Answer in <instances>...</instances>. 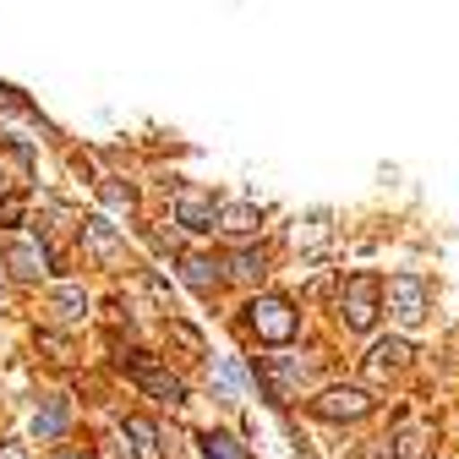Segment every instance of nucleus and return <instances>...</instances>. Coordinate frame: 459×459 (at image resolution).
<instances>
[{
	"label": "nucleus",
	"instance_id": "obj_1",
	"mask_svg": "<svg viewBox=\"0 0 459 459\" xmlns=\"http://www.w3.org/2000/svg\"><path fill=\"white\" fill-rule=\"evenodd\" d=\"M377 301H383V279L377 273H351V284H344L339 296V317L351 333H367L377 323Z\"/></svg>",
	"mask_w": 459,
	"mask_h": 459
},
{
	"label": "nucleus",
	"instance_id": "obj_2",
	"mask_svg": "<svg viewBox=\"0 0 459 459\" xmlns=\"http://www.w3.org/2000/svg\"><path fill=\"white\" fill-rule=\"evenodd\" d=\"M247 323H252V333H257L263 344H290L296 328H301L296 307L284 301V296H257V301L247 307Z\"/></svg>",
	"mask_w": 459,
	"mask_h": 459
},
{
	"label": "nucleus",
	"instance_id": "obj_3",
	"mask_svg": "<svg viewBox=\"0 0 459 459\" xmlns=\"http://www.w3.org/2000/svg\"><path fill=\"white\" fill-rule=\"evenodd\" d=\"M367 411H372V394L356 383H333L312 399V416H323V421H361Z\"/></svg>",
	"mask_w": 459,
	"mask_h": 459
},
{
	"label": "nucleus",
	"instance_id": "obj_4",
	"mask_svg": "<svg viewBox=\"0 0 459 459\" xmlns=\"http://www.w3.org/2000/svg\"><path fill=\"white\" fill-rule=\"evenodd\" d=\"M126 367H132V377L153 394V399H164V405H186V383L176 377V372H164L148 351H132V356H121Z\"/></svg>",
	"mask_w": 459,
	"mask_h": 459
},
{
	"label": "nucleus",
	"instance_id": "obj_5",
	"mask_svg": "<svg viewBox=\"0 0 459 459\" xmlns=\"http://www.w3.org/2000/svg\"><path fill=\"white\" fill-rule=\"evenodd\" d=\"M383 296H388V312L399 323H421L427 317V279L421 273H394L383 284Z\"/></svg>",
	"mask_w": 459,
	"mask_h": 459
},
{
	"label": "nucleus",
	"instance_id": "obj_6",
	"mask_svg": "<svg viewBox=\"0 0 459 459\" xmlns=\"http://www.w3.org/2000/svg\"><path fill=\"white\" fill-rule=\"evenodd\" d=\"M6 268H12L17 279H44V273H49V247H44L39 236H12Z\"/></svg>",
	"mask_w": 459,
	"mask_h": 459
},
{
	"label": "nucleus",
	"instance_id": "obj_7",
	"mask_svg": "<svg viewBox=\"0 0 459 459\" xmlns=\"http://www.w3.org/2000/svg\"><path fill=\"white\" fill-rule=\"evenodd\" d=\"M219 213H224V208H219L203 186H181V192H176V219H181L186 230H213Z\"/></svg>",
	"mask_w": 459,
	"mask_h": 459
},
{
	"label": "nucleus",
	"instance_id": "obj_8",
	"mask_svg": "<svg viewBox=\"0 0 459 459\" xmlns=\"http://www.w3.org/2000/svg\"><path fill=\"white\" fill-rule=\"evenodd\" d=\"M82 241L99 263H121V236H115L109 219H82Z\"/></svg>",
	"mask_w": 459,
	"mask_h": 459
},
{
	"label": "nucleus",
	"instance_id": "obj_9",
	"mask_svg": "<svg viewBox=\"0 0 459 459\" xmlns=\"http://www.w3.org/2000/svg\"><path fill=\"white\" fill-rule=\"evenodd\" d=\"M66 421H72V405H66V394H55V399H44V411L33 416V437L55 443V437L66 432Z\"/></svg>",
	"mask_w": 459,
	"mask_h": 459
},
{
	"label": "nucleus",
	"instance_id": "obj_10",
	"mask_svg": "<svg viewBox=\"0 0 459 459\" xmlns=\"http://www.w3.org/2000/svg\"><path fill=\"white\" fill-rule=\"evenodd\" d=\"M126 448H132V459H164L159 427L148 416H126Z\"/></svg>",
	"mask_w": 459,
	"mask_h": 459
},
{
	"label": "nucleus",
	"instance_id": "obj_11",
	"mask_svg": "<svg viewBox=\"0 0 459 459\" xmlns=\"http://www.w3.org/2000/svg\"><path fill=\"white\" fill-rule=\"evenodd\" d=\"M388 454H394V459H427V454H432V427H421V421H416V427H399Z\"/></svg>",
	"mask_w": 459,
	"mask_h": 459
},
{
	"label": "nucleus",
	"instance_id": "obj_12",
	"mask_svg": "<svg viewBox=\"0 0 459 459\" xmlns=\"http://www.w3.org/2000/svg\"><path fill=\"white\" fill-rule=\"evenodd\" d=\"M263 372H268V383H273V399H290V388H296V377H301V361L268 356V361H263Z\"/></svg>",
	"mask_w": 459,
	"mask_h": 459
},
{
	"label": "nucleus",
	"instance_id": "obj_13",
	"mask_svg": "<svg viewBox=\"0 0 459 459\" xmlns=\"http://www.w3.org/2000/svg\"><path fill=\"white\" fill-rule=\"evenodd\" d=\"M33 344H39V351H44L55 367H72V361H77L72 339H66V333H55V328H39V333H33Z\"/></svg>",
	"mask_w": 459,
	"mask_h": 459
},
{
	"label": "nucleus",
	"instance_id": "obj_14",
	"mask_svg": "<svg viewBox=\"0 0 459 459\" xmlns=\"http://www.w3.org/2000/svg\"><path fill=\"white\" fill-rule=\"evenodd\" d=\"M49 301H55V312H61L66 323H77V317L88 312V290H82V284H55Z\"/></svg>",
	"mask_w": 459,
	"mask_h": 459
},
{
	"label": "nucleus",
	"instance_id": "obj_15",
	"mask_svg": "<svg viewBox=\"0 0 459 459\" xmlns=\"http://www.w3.org/2000/svg\"><path fill=\"white\" fill-rule=\"evenodd\" d=\"M219 219H224V230H230V236H257V224H263V213H257L252 203H236V208H224Z\"/></svg>",
	"mask_w": 459,
	"mask_h": 459
},
{
	"label": "nucleus",
	"instance_id": "obj_16",
	"mask_svg": "<svg viewBox=\"0 0 459 459\" xmlns=\"http://www.w3.org/2000/svg\"><path fill=\"white\" fill-rule=\"evenodd\" d=\"M181 279L192 284V290H197V296H208V290H213V284H219V268H213L208 257H186V263H181Z\"/></svg>",
	"mask_w": 459,
	"mask_h": 459
},
{
	"label": "nucleus",
	"instance_id": "obj_17",
	"mask_svg": "<svg viewBox=\"0 0 459 459\" xmlns=\"http://www.w3.org/2000/svg\"><path fill=\"white\" fill-rule=\"evenodd\" d=\"M197 448H203V459H247V448L230 437V432H203Z\"/></svg>",
	"mask_w": 459,
	"mask_h": 459
},
{
	"label": "nucleus",
	"instance_id": "obj_18",
	"mask_svg": "<svg viewBox=\"0 0 459 459\" xmlns=\"http://www.w3.org/2000/svg\"><path fill=\"white\" fill-rule=\"evenodd\" d=\"M405 356H411V344H405V339H383L377 351H372V377H383L388 367H405Z\"/></svg>",
	"mask_w": 459,
	"mask_h": 459
},
{
	"label": "nucleus",
	"instance_id": "obj_19",
	"mask_svg": "<svg viewBox=\"0 0 459 459\" xmlns=\"http://www.w3.org/2000/svg\"><path fill=\"white\" fill-rule=\"evenodd\" d=\"M99 197H104L109 208H132V203H137V192H132V186H121L115 176H109V181H99Z\"/></svg>",
	"mask_w": 459,
	"mask_h": 459
},
{
	"label": "nucleus",
	"instance_id": "obj_20",
	"mask_svg": "<svg viewBox=\"0 0 459 459\" xmlns=\"http://www.w3.org/2000/svg\"><path fill=\"white\" fill-rule=\"evenodd\" d=\"M230 273H236V279H263V257L257 252H236V257H230Z\"/></svg>",
	"mask_w": 459,
	"mask_h": 459
},
{
	"label": "nucleus",
	"instance_id": "obj_21",
	"mask_svg": "<svg viewBox=\"0 0 459 459\" xmlns=\"http://www.w3.org/2000/svg\"><path fill=\"white\" fill-rule=\"evenodd\" d=\"M169 333H176V339L186 344V351H203V333H197L192 323H176V317H169Z\"/></svg>",
	"mask_w": 459,
	"mask_h": 459
},
{
	"label": "nucleus",
	"instance_id": "obj_22",
	"mask_svg": "<svg viewBox=\"0 0 459 459\" xmlns=\"http://www.w3.org/2000/svg\"><path fill=\"white\" fill-rule=\"evenodd\" d=\"M0 224H22V197H0Z\"/></svg>",
	"mask_w": 459,
	"mask_h": 459
},
{
	"label": "nucleus",
	"instance_id": "obj_23",
	"mask_svg": "<svg viewBox=\"0 0 459 459\" xmlns=\"http://www.w3.org/2000/svg\"><path fill=\"white\" fill-rule=\"evenodd\" d=\"M0 459H28V443H0Z\"/></svg>",
	"mask_w": 459,
	"mask_h": 459
},
{
	"label": "nucleus",
	"instance_id": "obj_24",
	"mask_svg": "<svg viewBox=\"0 0 459 459\" xmlns=\"http://www.w3.org/2000/svg\"><path fill=\"white\" fill-rule=\"evenodd\" d=\"M22 99H17V88H6V82H0V109H17Z\"/></svg>",
	"mask_w": 459,
	"mask_h": 459
},
{
	"label": "nucleus",
	"instance_id": "obj_25",
	"mask_svg": "<svg viewBox=\"0 0 459 459\" xmlns=\"http://www.w3.org/2000/svg\"><path fill=\"white\" fill-rule=\"evenodd\" d=\"M55 459H82V454H77V448H61V454H55Z\"/></svg>",
	"mask_w": 459,
	"mask_h": 459
}]
</instances>
